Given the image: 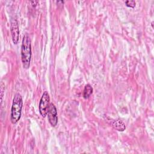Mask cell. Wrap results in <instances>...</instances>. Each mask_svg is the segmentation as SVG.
Masks as SVG:
<instances>
[{"label": "cell", "instance_id": "1", "mask_svg": "<svg viewBox=\"0 0 154 154\" xmlns=\"http://www.w3.org/2000/svg\"><path fill=\"white\" fill-rule=\"evenodd\" d=\"M31 59V45L29 36H23L21 46V60L23 68L28 69Z\"/></svg>", "mask_w": 154, "mask_h": 154}, {"label": "cell", "instance_id": "2", "mask_svg": "<svg viewBox=\"0 0 154 154\" xmlns=\"http://www.w3.org/2000/svg\"><path fill=\"white\" fill-rule=\"evenodd\" d=\"M23 105L22 97L19 93H16L13 98L11 109L10 120L13 124L16 123L20 119Z\"/></svg>", "mask_w": 154, "mask_h": 154}, {"label": "cell", "instance_id": "3", "mask_svg": "<svg viewBox=\"0 0 154 154\" xmlns=\"http://www.w3.org/2000/svg\"><path fill=\"white\" fill-rule=\"evenodd\" d=\"M49 95L47 91L43 92L39 103V111L43 117H45L48 113L49 106Z\"/></svg>", "mask_w": 154, "mask_h": 154}, {"label": "cell", "instance_id": "4", "mask_svg": "<svg viewBox=\"0 0 154 154\" xmlns=\"http://www.w3.org/2000/svg\"><path fill=\"white\" fill-rule=\"evenodd\" d=\"M47 115L50 124L54 127L55 126L58 122L57 111L55 106L52 103H50L49 104Z\"/></svg>", "mask_w": 154, "mask_h": 154}, {"label": "cell", "instance_id": "5", "mask_svg": "<svg viewBox=\"0 0 154 154\" xmlns=\"http://www.w3.org/2000/svg\"><path fill=\"white\" fill-rule=\"evenodd\" d=\"M10 30L12 36V40L13 43L16 45L17 43L19 37V29L17 20L14 19L11 21Z\"/></svg>", "mask_w": 154, "mask_h": 154}, {"label": "cell", "instance_id": "6", "mask_svg": "<svg viewBox=\"0 0 154 154\" xmlns=\"http://www.w3.org/2000/svg\"><path fill=\"white\" fill-rule=\"evenodd\" d=\"M112 126L114 129H117L119 131H123L126 128L124 123L120 120H114L112 123Z\"/></svg>", "mask_w": 154, "mask_h": 154}, {"label": "cell", "instance_id": "7", "mask_svg": "<svg viewBox=\"0 0 154 154\" xmlns=\"http://www.w3.org/2000/svg\"><path fill=\"white\" fill-rule=\"evenodd\" d=\"M93 93V88L90 84L85 85L83 92V96L85 99L88 98Z\"/></svg>", "mask_w": 154, "mask_h": 154}, {"label": "cell", "instance_id": "8", "mask_svg": "<svg viewBox=\"0 0 154 154\" xmlns=\"http://www.w3.org/2000/svg\"><path fill=\"white\" fill-rule=\"evenodd\" d=\"M125 4L127 7H131V8H134L135 6V2L134 1H125Z\"/></svg>", "mask_w": 154, "mask_h": 154}]
</instances>
